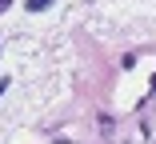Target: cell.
<instances>
[{
    "mask_svg": "<svg viewBox=\"0 0 156 144\" xmlns=\"http://www.w3.org/2000/svg\"><path fill=\"white\" fill-rule=\"evenodd\" d=\"M48 4H52V0H28V8H32V12H44Z\"/></svg>",
    "mask_w": 156,
    "mask_h": 144,
    "instance_id": "6da1fadb",
    "label": "cell"
},
{
    "mask_svg": "<svg viewBox=\"0 0 156 144\" xmlns=\"http://www.w3.org/2000/svg\"><path fill=\"white\" fill-rule=\"evenodd\" d=\"M8 4H12V0H0V12H4V8H8Z\"/></svg>",
    "mask_w": 156,
    "mask_h": 144,
    "instance_id": "7a4b0ae2",
    "label": "cell"
}]
</instances>
